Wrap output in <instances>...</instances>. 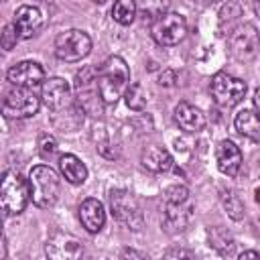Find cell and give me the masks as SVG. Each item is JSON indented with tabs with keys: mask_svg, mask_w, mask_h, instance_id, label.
<instances>
[{
	"mask_svg": "<svg viewBox=\"0 0 260 260\" xmlns=\"http://www.w3.org/2000/svg\"><path fill=\"white\" fill-rule=\"evenodd\" d=\"M136 10H138V6H136L132 0H118V2L112 6V18H114L118 24L128 26V24L134 22Z\"/></svg>",
	"mask_w": 260,
	"mask_h": 260,
	"instance_id": "obj_22",
	"label": "cell"
},
{
	"mask_svg": "<svg viewBox=\"0 0 260 260\" xmlns=\"http://www.w3.org/2000/svg\"><path fill=\"white\" fill-rule=\"evenodd\" d=\"M234 126H236V130L242 136L250 138L252 142H258V138H260V122H258L256 110H242V112H238L236 118H234Z\"/></svg>",
	"mask_w": 260,
	"mask_h": 260,
	"instance_id": "obj_21",
	"label": "cell"
},
{
	"mask_svg": "<svg viewBox=\"0 0 260 260\" xmlns=\"http://www.w3.org/2000/svg\"><path fill=\"white\" fill-rule=\"evenodd\" d=\"M258 49V32L252 24H244V28L236 30L232 37V53L240 61H248L256 55Z\"/></svg>",
	"mask_w": 260,
	"mask_h": 260,
	"instance_id": "obj_14",
	"label": "cell"
},
{
	"mask_svg": "<svg viewBox=\"0 0 260 260\" xmlns=\"http://www.w3.org/2000/svg\"><path fill=\"white\" fill-rule=\"evenodd\" d=\"M45 254L49 260H83V246L73 234L57 230L47 238Z\"/></svg>",
	"mask_w": 260,
	"mask_h": 260,
	"instance_id": "obj_11",
	"label": "cell"
},
{
	"mask_svg": "<svg viewBox=\"0 0 260 260\" xmlns=\"http://www.w3.org/2000/svg\"><path fill=\"white\" fill-rule=\"evenodd\" d=\"M162 260H197L189 250H183V248H175V250H169Z\"/></svg>",
	"mask_w": 260,
	"mask_h": 260,
	"instance_id": "obj_28",
	"label": "cell"
},
{
	"mask_svg": "<svg viewBox=\"0 0 260 260\" xmlns=\"http://www.w3.org/2000/svg\"><path fill=\"white\" fill-rule=\"evenodd\" d=\"M240 260H260V256H258L256 250H246V252L240 254Z\"/></svg>",
	"mask_w": 260,
	"mask_h": 260,
	"instance_id": "obj_31",
	"label": "cell"
},
{
	"mask_svg": "<svg viewBox=\"0 0 260 260\" xmlns=\"http://www.w3.org/2000/svg\"><path fill=\"white\" fill-rule=\"evenodd\" d=\"M16 43H18V32H16L14 24L10 22V24H6V26L2 28V32H0V47H2L4 51H12Z\"/></svg>",
	"mask_w": 260,
	"mask_h": 260,
	"instance_id": "obj_26",
	"label": "cell"
},
{
	"mask_svg": "<svg viewBox=\"0 0 260 260\" xmlns=\"http://www.w3.org/2000/svg\"><path fill=\"white\" fill-rule=\"evenodd\" d=\"M124 98H126V106H128L130 110H136V112L144 110L146 100H148V98H146V91H144V87H142L140 83H132V85H128Z\"/></svg>",
	"mask_w": 260,
	"mask_h": 260,
	"instance_id": "obj_23",
	"label": "cell"
},
{
	"mask_svg": "<svg viewBox=\"0 0 260 260\" xmlns=\"http://www.w3.org/2000/svg\"><path fill=\"white\" fill-rule=\"evenodd\" d=\"M215 160H217V169L223 175L236 177L242 167V152L232 140H221L215 148Z\"/></svg>",
	"mask_w": 260,
	"mask_h": 260,
	"instance_id": "obj_15",
	"label": "cell"
},
{
	"mask_svg": "<svg viewBox=\"0 0 260 260\" xmlns=\"http://www.w3.org/2000/svg\"><path fill=\"white\" fill-rule=\"evenodd\" d=\"M39 108H41V98L32 89H22V87L10 89L0 104V112L10 120L30 118L39 112Z\"/></svg>",
	"mask_w": 260,
	"mask_h": 260,
	"instance_id": "obj_5",
	"label": "cell"
},
{
	"mask_svg": "<svg viewBox=\"0 0 260 260\" xmlns=\"http://www.w3.org/2000/svg\"><path fill=\"white\" fill-rule=\"evenodd\" d=\"M165 203H183L189 199V189L185 185H171L162 193Z\"/></svg>",
	"mask_w": 260,
	"mask_h": 260,
	"instance_id": "obj_24",
	"label": "cell"
},
{
	"mask_svg": "<svg viewBox=\"0 0 260 260\" xmlns=\"http://www.w3.org/2000/svg\"><path fill=\"white\" fill-rule=\"evenodd\" d=\"M57 150V140L51 136V134H41L39 138V152L43 158H51Z\"/></svg>",
	"mask_w": 260,
	"mask_h": 260,
	"instance_id": "obj_27",
	"label": "cell"
},
{
	"mask_svg": "<svg viewBox=\"0 0 260 260\" xmlns=\"http://www.w3.org/2000/svg\"><path fill=\"white\" fill-rule=\"evenodd\" d=\"M79 221L89 234H98L106 223V209L102 201L89 197L79 205Z\"/></svg>",
	"mask_w": 260,
	"mask_h": 260,
	"instance_id": "obj_17",
	"label": "cell"
},
{
	"mask_svg": "<svg viewBox=\"0 0 260 260\" xmlns=\"http://www.w3.org/2000/svg\"><path fill=\"white\" fill-rule=\"evenodd\" d=\"M95 79L102 102L116 104L130 85V69L122 57L112 55L100 67H95Z\"/></svg>",
	"mask_w": 260,
	"mask_h": 260,
	"instance_id": "obj_1",
	"label": "cell"
},
{
	"mask_svg": "<svg viewBox=\"0 0 260 260\" xmlns=\"http://www.w3.org/2000/svg\"><path fill=\"white\" fill-rule=\"evenodd\" d=\"M75 104L83 114L89 116H102L104 114V102L98 89V79H95V67H83L81 71H77L75 75Z\"/></svg>",
	"mask_w": 260,
	"mask_h": 260,
	"instance_id": "obj_4",
	"label": "cell"
},
{
	"mask_svg": "<svg viewBox=\"0 0 260 260\" xmlns=\"http://www.w3.org/2000/svg\"><path fill=\"white\" fill-rule=\"evenodd\" d=\"M28 199H30L28 181L16 171H6L0 177V213L18 215L24 211Z\"/></svg>",
	"mask_w": 260,
	"mask_h": 260,
	"instance_id": "obj_2",
	"label": "cell"
},
{
	"mask_svg": "<svg viewBox=\"0 0 260 260\" xmlns=\"http://www.w3.org/2000/svg\"><path fill=\"white\" fill-rule=\"evenodd\" d=\"M122 260H148V256L142 254V252H138V250L124 248V250H122Z\"/></svg>",
	"mask_w": 260,
	"mask_h": 260,
	"instance_id": "obj_29",
	"label": "cell"
},
{
	"mask_svg": "<svg viewBox=\"0 0 260 260\" xmlns=\"http://www.w3.org/2000/svg\"><path fill=\"white\" fill-rule=\"evenodd\" d=\"M41 102L51 110V116L63 114L65 110L75 106V100L71 98V87L63 77H51L43 81Z\"/></svg>",
	"mask_w": 260,
	"mask_h": 260,
	"instance_id": "obj_10",
	"label": "cell"
},
{
	"mask_svg": "<svg viewBox=\"0 0 260 260\" xmlns=\"http://www.w3.org/2000/svg\"><path fill=\"white\" fill-rule=\"evenodd\" d=\"M223 205L228 209V213L234 217V219H240L244 215V205L240 201V197L236 193H225L223 195Z\"/></svg>",
	"mask_w": 260,
	"mask_h": 260,
	"instance_id": "obj_25",
	"label": "cell"
},
{
	"mask_svg": "<svg viewBox=\"0 0 260 260\" xmlns=\"http://www.w3.org/2000/svg\"><path fill=\"white\" fill-rule=\"evenodd\" d=\"M0 238H2V219H0Z\"/></svg>",
	"mask_w": 260,
	"mask_h": 260,
	"instance_id": "obj_32",
	"label": "cell"
},
{
	"mask_svg": "<svg viewBox=\"0 0 260 260\" xmlns=\"http://www.w3.org/2000/svg\"><path fill=\"white\" fill-rule=\"evenodd\" d=\"M6 77L14 87L32 89L35 85L45 81V69L37 61H20L8 69Z\"/></svg>",
	"mask_w": 260,
	"mask_h": 260,
	"instance_id": "obj_12",
	"label": "cell"
},
{
	"mask_svg": "<svg viewBox=\"0 0 260 260\" xmlns=\"http://www.w3.org/2000/svg\"><path fill=\"white\" fill-rule=\"evenodd\" d=\"M142 165L152 171V173H167L173 169V156L169 150H165L162 146H156V144H150L142 150V156H140Z\"/></svg>",
	"mask_w": 260,
	"mask_h": 260,
	"instance_id": "obj_19",
	"label": "cell"
},
{
	"mask_svg": "<svg viewBox=\"0 0 260 260\" xmlns=\"http://www.w3.org/2000/svg\"><path fill=\"white\" fill-rule=\"evenodd\" d=\"M59 169H61V175L71 185H81L87 179V169L81 162V158H77L75 154H63L59 158Z\"/></svg>",
	"mask_w": 260,
	"mask_h": 260,
	"instance_id": "obj_20",
	"label": "cell"
},
{
	"mask_svg": "<svg viewBox=\"0 0 260 260\" xmlns=\"http://www.w3.org/2000/svg\"><path fill=\"white\" fill-rule=\"evenodd\" d=\"M89 51H91V39L85 30L69 28L55 39V55L61 61H67V63L81 61L83 57L89 55Z\"/></svg>",
	"mask_w": 260,
	"mask_h": 260,
	"instance_id": "obj_7",
	"label": "cell"
},
{
	"mask_svg": "<svg viewBox=\"0 0 260 260\" xmlns=\"http://www.w3.org/2000/svg\"><path fill=\"white\" fill-rule=\"evenodd\" d=\"M28 189H30L32 203L41 209H49L59 199V177L51 167L37 165L30 169Z\"/></svg>",
	"mask_w": 260,
	"mask_h": 260,
	"instance_id": "obj_3",
	"label": "cell"
},
{
	"mask_svg": "<svg viewBox=\"0 0 260 260\" xmlns=\"http://www.w3.org/2000/svg\"><path fill=\"white\" fill-rule=\"evenodd\" d=\"M175 122L187 134H195V132H201L205 128L203 112L199 108L187 104V102H179L177 104V108H175Z\"/></svg>",
	"mask_w": 260,
	"mask_h": 260,
	"instance_id": "obj_16",
	"label": "cell"
},
{
	"mask_svg": "<svg viewBox=\"0 0 260 260\" xmlns=\"http://www.w3.org/2000/svg\"><path fill=\"white\" fill-rule=\"evenodd\" d=\"M12 24H14L16 32H18V39H30L43 26V14H41V10L37 6L22 4V6L16 8Z\"/></svg>",
	"mask_w": 260,
	"mask_h": 260,
	"instance_id": "obj_13",
	"label": "cell"
},
{
	"mask_svg": "<svg viewBox=\"0 0 260 260\" xmlns=\"http://www.w3.org/2000/svg\"><path fill=\"white\" fill-rule=\"evenodd\" d=\"M110 207H112V213L114 217L128 225L130 230H140L142 223H144V217H142V211H140V205L136 201V197L126 191V189H112L110 191Z\"/></svg>",
	"mask_w": 260,
	"mask_h": 260,
	"instance_id": "obj_9",
	"label": "cell"
},
{
	"mask_svg": "<svg viewBox=\"0 0 260 260\" xmlns=\"http://www.w3.org/2000/svg\"><path fill=\"white\" fill-rule=\"evenodd\" d=\"M209 91L211 98L217 106L221 108H232L236 104H240L246 95V81H242L240 77H234L225 71H219L211 77L209 83Z\"/></svg>",
	"mask_w": 260,
	"mask_h": 260,
	"instance_id": "obj_8",
	"label": "cell"
},
{
	"mask_svg": "<svg viewBox=\"0 0 260 260\" xmlns=\"http://www.w3.org/2000/svg\"><path fill=\"white\" fill-rule=\"evenodd\" d=\"M175 81H177V75H175V71H171V69L162 71L160 77H158V83H160V85H175Z\"/></svg>",
	"mask_w": 260,
	"mask_h": 260,
	"instance_id": "obj_30",
	"label": "cell"
},
{
	"mask_svg": "<svg viewBox=\"0 0 260 260\" xmlns=\"http://www.w3.org/2000/svg\"><path fill=\"white\" fill-rule=\"evenodd\" d=\"M150 35L160 47H173L185 39L187 20L179 12H162L160 16H156L152 20Z\"/></svg>",
	"mask_w": 260,
	"mask_h": 260,
	"instance_id": "obj_6",
	"label": "cell"
},
{
	"mask_svg": "<svg viewBox=\"0 0 260 260\" xmlns=\"http://www.w3.org/2000/svg\"><path fill=\"white\" fill-rule=\"evenodd\" d=\"M193 203L191 199L183 201V203H165V209H162V221L169 230L173 232H181L185 230V225L191 221V215H193Z\"/></svg>",
	"mask_w": 260,
	"mask_h": 260,
	"instance_id": "obj_18",
	"label": "cell"
}]
</instances>
